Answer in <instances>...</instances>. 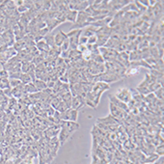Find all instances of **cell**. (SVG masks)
<instances>
[{
  "label": "cell",
  "instance_id": "obj_43",
  "mask_svg": "<svg viewBox=\"0 0 164 164\" xmlns=\"http://www.w3.org/2000/svg\"><path fill=\"white\" fill-rule=\"evenodd\" d=\"M2 2H3V0H0V6H1V4H2Z\"/></svg>",
  "mask_w": 164,
  "mask_h": 164
},
{
  "label": "cell",
  "instance_id": "obj_14",
  "mask_svg": "<svg viewBox=\"0 0 164 164\" xmlns=\"http://www.w3.org/2000/svg\"><path fill=\"white\" fill-rule=\"evenodd\" d=\"M159 155H157L155 153L154 154H148V157H146L145 158V160L143 162V164H147V163H154V162H157L158 159H159Z\"/></svg>",
  "mask_w": 164,
  "mask_h": 164
},
{
  "label": "cell",
  "instance_id": "obj_18",
  "mask_svg": "<svg viewBox=\"0 0 164 164\" xmlns=\"http://www.w3.org/2000/svg\"><path fill=\"white\" fill-rule=\"evenodd\" d=\"M139 72V69L138 68H135V67H128L127 70H126V72H124V75L127 77V76H132L134 75H137V73Z\"/></svg>",
  "mask_w": 164,
  "mask_h": 164
},
{
  "label": "cell",
  "instance_id": "obj_5",
  "mask_svg": "<svg viewBox=\"0 0 164 164\" xmlns=\"http://www.w3.org/2000/svg\"><path fill=\"white\" fill-rule=\"evenodd\" d=\"M109 98H110V102H112L115 106H117L119 109H122L124 111H127L128 112V109H127V106L124 102L121 101L119 98L115 96V95H112V96H109Z\"/></svg>",
  "mask_w": 164,
  "mask_h": 164
},
{
  "label": "cell",
  "instance_id": "obj_8",
  "mask_svg": "<svg viewBox=\"0 0 164 164\" xmlns=\"http://www.w3.org/2000/svg\"><path fill=\"white\" fill-rule=\"evenodd\" d=\"M47 146L49 147V149H51L52 151H54V152L57 153L58 150L60 148V142L58 140V137H52L50 138V140L48 142V144H47Z\"/></svg>",
  "mask_w": 164,
  "mask_h": 164
},
{
  "label": "cell",
  "instance_id": "obj_33",
  "mask_svg": "<svg viewBox=\"0 0 164 164\" xmlns=\"http://www.w3.org/2000/svg\"><path fill=\"white\" fill-rule=\"evenodd\" d=\"M96 42H97V36L96 35H93V36L88 38L87 44H89V45H95Z\"/></svg>",
  "mask_w": 164,
  "mask_h": 164
},
{
  "label": "cell",
  "instance_id": "obj_4",
  "mask_svg": "<svg viewBox=\"0 0 164 164\" xmlns=\"http://www.w3.org/2000/svg\"><path fill=\"white\" fill-rule=\"evenodd\" d=\"M72 135V133H70L68 130H66L65 128L60 129V131L58 133V140L60 142V145L63 146L69 139H70Z\"/></svg>",
  "mask_w": 164,
  "mask_h": 164
},
{
  "label": "cell",
  "instance_id": "obj_23",
  "mask_svg": "<svg viewBox=\"0 0 164 164\" xmlns=\"http://www.w3.org/2000/svg\"><path fill=\"white\" fill-rule=\"evenodd\" d=\"M67 109H69L68 107H67V105H66V103H65L63 101L59 103V105L57 106V108H56L55 110L56 111H58V112H60V113H64L65 111H66Z\"/></svg>",
  "mask_w": 164,
  "mask_h": 164
},
{
  "label": "cell",
  "instance_id": "obj_36",
  "mask_svg": "<svg viewBox=\"0 0 164 164\" xmlns=\"http://www.w3.org/2000/svg\"><path fill=\"white\" fill-rule=\"evenodd\" d=\"M3 94H4V96H7V97H9V98H12V88H6V89H4L3 90Z\"/></svg>",
  "mask_w": 164,
  "mask_h": 164
},
{
  "label": "cell",
  "instance_id": "obj_38",
  "mask_svg": "<svg viewBox=\"0 0 164 164\" xmlns=\"http://www.w3.org/2000/svg\"><path fill=\"white\" fill-rule=\"evenodd\" d=\"M87 42H88V38H86L84 36H80L79 38V45H86L87 44Z\"/></svg>",
  "mask_w": 164,
  "mask_h": 164
},
{
  "label": "cell",
  "instance_id": "obj_26",
  "mask_svg": "<svg viewBox=\"0 0 164 164\" xmlns=\"http://www.w3.org/2000/svg\"><path fill=\"white\" fill-rule=\"evenodd\" d=\"M154 96L157 100H162L163 101V87H160L158 90H157L154 93Z\"/></svg>",
  "mask_w": 164,
  "mask_h": 164
},
{
  "label": "cell",
  "instance_id": "obj_20",
  "mask_svg": "<svg viewBox=\"0 0 164 164\" xmlns=\"http://www.w3.org/2000/svg\"><path fill=\"white\" fill-rule=\"evenodd\" d=\"M25 89H26V92L28 94H35V93H38V89L35 87V85L33 84V82L29 84H26L25 85Z\"/></svg>",
  "mask_w": 164,
  "mask_h": 164
},
{
  "label": "cell",
  "instance_id": "obj_24",
  "mask_svg": "<svg viewBox=\"0 0 164 164\" xmlns=\"http://www.w3.org/2000/svg\"><path fill=\"white\" fill-rule=\"evenodd\" d=\"M154 153L157 154L159 157H163L164 154V147H163V144H160L155 147V150H154Z\"/></svg>",
  "mask_w": 164,
  "mask_h": 164
},
{
  "label": "cell",
  "instance_id": "obj_11",
  "mask_svg": "<svg viewBox=\"0 0 164 164\" xmlns=\"http://www.w3.org/2000/svg\"><path fill=\"white\" fill-rule=\"evenodd\" d=\"M44 41L45 42V44L48 45L50 48H53L55 47V41H54V35L52 33H48L47 35L44 37Z\"/></svg>",
  "mask_w": 164,
  "mask_h": 164
},
{
  "label": "cell",
  "instance_id": "obj_16",
  "mask_svg": "<svg viewBox=\"0 0 164 164\" xmlns=\"http://www.w3.org/2000/svg\"><path fill=\"white\" fill-rule=\"evenodd\" d=\"M51 101H50V106L53 107L54 109L57 108V106L59 105V103L62 101V98L58 97L57 95H51L50 96Z\"/></svg>",
  "mask_w": 164,
  "mask_h": 164
},
{
  "label": "cell",
  "instance_id": "obj_27",
  "mask_svg": "<svg viewBox=\"0 0 164 164\" xmlns=\"http://www.w3.org/2000/svg\"><path fill=\"white\" fill-rule=\"evenodd\" d=\"M69 48H70V42H69V39H67V40H65L64 42L62 44V45L60 46V50H61V52L62 51H66L68 50Z\"/></svg>",
  "mask_w": 164,
  "mask_h": 164
},
{
  "label": "cell",
  "instance_id": "obj_10",
  "mask_svg": "<svg viewBox=\"0 0 164 164\" xmlns=\"http://www.w3.org/2000/svg\"><path fill=\"white\" fill-rule=\"evenodd\" d=\"M140 60H142L140 49H136L134 51H130V52H129V62L140 61Z\"/></svg>",
  "mask_w": 164,
  "mask_h": 164
},
{
  "label": "cell",
  "instance_id": "obj_41",
  "mask_svg": "<svg viewBox=\"0 0 164 164\" xmlns=\"http://www.w3.org/2000/svg\"><path fill=\"white\" fill-rule=\"evenodd\" d=\"M15 4H16V8H18V7H19V6L22 5V4H23V1H22V0H19V1H15Z\"/></svg>",
  "mask_w": 164,
  "mask_h": 164
},
{
  "label": "cell",
  "instance_id": "obj_19",
  "mask_svg": "<svg viewBox=\"0 0 164 164\" xmlns=\"http://www.w3.org/2000/svg\"><path fill=\"white\" fill-rule=\"evenodd\" d=\"M19 80L21 83H23V84H29V83H31L32 82V79H31V77H30L27 73H22L21 72V75H20V77H19Z\"/></svg>",
  "mask_w": 164,
  "mask_h": 164
},
{
  "label": "cell",
  "instance_id": "obj_30",
  "mask_svg": "<svg viewBox=\"0 0 164 164\" xmlns=\"http://www.w3.org/2000/svg\"><path fill=\"white\" fill-rule=\"evenodd\" d=\"M151 75H154L157 78H160V77H163V72H159V71H157V70H154V69H152L151 70Z\"/></svg>",
  "mask_w": 164,
  "mask_h": 164
},
{
  "label": "cell",
  "instance_id": "obj_31",
  "mask_svg": "<svg viewBox=\"0 0 164 164\" xmlns=\"http://www.w3.org/2000/svg\"><path fill=\"white\" fill-rule=\"evenodd\" d=\"M23 5L26 7L27 10H29L34 6V1H32V0H25V1H23Z\"/></svg>",
  "mask_w": 164,
  "mask_h": 164
},
{
  "label": "cell",
  "instance_id": "obj_44",
  "mask_svg": "<svg viewBox=\"0 0 164 164\" xmlns=\"http://www.w3.org/2000/svg\"><path fill=\"white\" fill-rule=\"evenodd\" d=\"M50 164H55V163H54V162H51Z\"/></svg>",
  "mask_w": 164,
  "mask_h": 164
},
{
  "label": "cell",
  "instance_id": "obj_29",
  "mask_svg": "<svg viewBox=\"0 0 164 164\" xmlns=\"http://www.w3.org/2000/svg\"><path fill=\"white\" fill-rule=\"evenodd\" d=\"M120 56H121V57H122L127 63H129V51H127V50L123 51V52H121V53H120Z\"/></svg>",
  "mask_w": 164,
  "mask_h": 164
},
{
  "label": "cell",
  "instance_id": "obj_1",
  "mask_svg": "<svg viewBox=\"0 0 164 164\" xmlns=\"http://www.w3.org/2000/svg\"><path fill=\"white\" fill-rule=\"evenodd\" d=\"M78 118V111L69 108L64 113L60 114V120L61 121H72V122H76Z\"/></svg>",
  "mask_w": 164,
  "mask_h": 164
},
{
  "label": "cell",
  "instance_id": "obj_12",
  "mask_svg": "<svg viewBox=\"0 0 164 164\" xmlns=\"http://www.w3.org/2000/svg\"><path fill=\"white\" fill-rule=\"evenodd\" d=\"M76 18H77V12L75 10H69L66 14V20L70 21V22H73L75 23L76 21Z\"/></svg>",
  "mask_w": 164,
  "mask_h": 164
},
{
  "label": "cell",
  "instance_id": "obj_17",
  "mask_svg": "<svg viewBox=\"0 0 164 164\" xmlns=\"http://www.w3.org/2000/svg\"><path fill=\"white\" fill-rule=\"evenodd\" d=\"M82 107H83V106H82V105L80 104V102H79V101H78V98H77L76 97H72V98L71 108L78 111L80 108H82Z\"/></svg>",
  "mask_w": 164,
  "mask_h": 164
},
{
  "label": "cell",
  "instance_id": "obj_25",
  "mask_svg": "<svg viewBox=\"0 0 164 164\" xmlns=\"http://www.w3.org/2000/svg\"><path fill=\"white\" fill-rule=\"evenodd\" d=\"M51 8V1H44L42 3V12H48Z\"/></svg>",
  "mask_w": 164,
  "mask_h": 164
},
{
  "label": "cell",
  "instance_id": "obj_3",
  "mask_svg": "<svg viewBox=\"0 0 164 164\" xmlns=\"http://www.w3.org/2000/svg\"><path fill=\"white\" fill-rule=\"evenodd\" d=\"M115 96L117 97L121 101H123V102L126 103V104L132 98L131 94L129 93V90L127 89V88H121V89H119L118 92L116 93Z\"/></svg>",
  "mask_w": 164,
  "mask_h": 164
},
{
  "label": "cell",
  "instance_id": "obj_39",
  "mask_svg": "<svg viewBox=\"0 0 164 164\" xmlns=\"http://www.w3.org/2000/svg\"><path fill=\"white\" fill-rule=\"evenodd\" d=\"M85 104L90 106V107H92V108H96V105L94 104V102L91 101L90 100H88V98H85Z\"/></svg>",
  "mask_w": 164,
  "mask_h": 164
},
{
  "label": "cell",
  "instance_id": "obj_22",
  "mask_svg": "<svg viewBox=\"0 0 164 164\" xmlns=\"http://www.w3.org/2000/svg\"><path fill=\"white\" fill-rule=\"evenodd\" d=\"M107 41H108V39L107 38H97V42H96V45H98V47H102V46H104L105 44L107 42Z\"/></svg>",
  "mask_w": 164,
  "mask_h": 164
},
{
  "label": "cell",
  "instance_id": "obj_34",
  "mask_svg": "<svg viewBox=\"0 0 164 164\" xmlns=\"http://www.w3.org/2000/svg\"><path fill=\"white\" fill-rule=\"evenodd\" d=\"M21 72H15V73H9L10 79H19Z\"/></svg>",
  "mask_w": 164,
  "mask_h": 164
},
{
  "label": "cell",
  "instance_id": "obj_7",
  "mask_svg": "<svg viewBox=\"0 0 164 164\" xmlns=\"http://www.w3.org/2000/svg\"><path fill=\"white\" fill-rule=\"evenodd\" d=\"M68 37H67V33H64L62 30H60V31L54 35V41H55V45L60 47L62 45V44L64 42L65 40H67Z\"/></svg>",
  "mask_w": 164,
  "mask_h": 164
},
{
  "label": "cell",
  "instance_id": "obj_15",
  "mask_svg": "<svg viewBox=\"0 0 164 164\" xmlns=\"http://www.w3.org/2000/svg\"><path fill=\"white\" fill-rule=\"evenodd\" d=\"M33 84L35 85V87L38 89V91H39V92L44 91L45 89L47 88V86H46V83H45V82H44V81L41 80V79H35V80L33 81Z\"/></svg>",
  "mask_w": 164,
  "mask_h": 164
},
{
  "label": "cell",
  "instance_id": "obj_21",
  "mask_svg": "<svg viewBox=\"0 0 164 164\" xmlns=\"http://www.w3.org/2000/svg\"><path fill=\"white\" fill-rule=\"evenodd\" d=\"M30 67H31V62H27V61H21V72L22 73H26Z\"/></svg>",
  "mask_w": 164,
  "mask_h": 164
},
{
  "label": "cell",
  "instance_id": "obj_37",
  "mask_svg": "<svg viewBox=\"0 0 164 164\" xmlns=\"http://www.w3.org/2000/svg\"><path fill=\"white\" fill-rule=\"evenodd\" d=\"M0 77H1V78H7L8 79L9 78V72L5 70L0 71Z\"/></svg>",
  "mask_w": 164,
  "mask_h": 164
},
{
  "label": "cell",
  "instance_id": "obj_40",
  "mask_svg": "<svg viewBox=\"0 0 164 164\" xmlns=\"http://www.w3.org/2000/svg\"><path fill=\"white\" fill-rule=\"evenodd\" d=\"M139 2H140L144 7H146V8L150 7V2H149V0H140Z\"/></svg>",
  "mask_w": 164,
  "mask_h": 164
},
{
  "label": "cell",
  "instance_id": "obj_2",
  "mask_svg": "<svg viewBox=\"0 0 164 164\" xmlns=\"http://www.w3.org/2000/svg\"><path fill=\"white\" fill-rule=\"evenodd\" d=\"M59 126L61 128H65L72 134L76 130H78L80 127L79 124H77L76 122H72V121H60Z\"/></svg>",
  "mask_w": 164,
  "mask_h": 164
},
{
  "label": "cell",
  "instance_id": "obj_42",
  "mask_svg": "<svg viewBox=\"0 0 164 164\" xmlns=\"http://www.w3.org/2000/svg\"><path fill=\"white\" fill-rule=\"evenodd\" d=\"M5 157H4V155H1L0 157V164H4V162H5Z\"/></svg>",
  "mask_w": 164,
  "mask_h": 164
},
{
  "label": "cell",
  "instance_id": "obj_13",
  "mask_svg": "<svg viewBox=\"0 0 164 164\" xmlns=\"http://www.w3.org/2000/svg\"><path fill=\"white\" fill-rule=\"evenodd\" d=\"M45 24H46V28L48 29L49 33H51L53 31V29L59 25V22L55 19H47L45 21Z\"/></svg>",
  "mask_w": 164,
  "mask_h": 164
},
{
  "label": "cell",
  "instance_id": "obj_35",
  "mask_svg": "<svg viewBox=\"0 0 164 164\" xmlns=\"http://www.w3.org/2000/svg\"><path fill=\"white\" fill-rule=\"evenodd\" d=\"M145 61H146L147 63H148V64L150 65L151 67H153L154 65H155V63H157V60H155V59H154L153 57H151V56H150L149 58H147V59L145 60Z\"/></svg>",
  "mask_w": 164,
  "mask_h": 164
},
{
  "label": "cell",
  "instance_id": "obj_45",
  "mask_svg": "<svg viewBox=\"0 0 164 164\" xmlns=\"http://www.w3.org/2000/svg\"><path fill=\"white\" fill-rule=\"evenodd\" d=\"M0 157H1V155H0Z\"/></svg>",
  "mask_w": 164,
  "mask_h": 164
},
{
  "label": "cell",
  "instance_id": "obj_9",
  "mask_svg": "<svg viewBox=\"0 0 164 164\" xmlns=\"http://www.w3.org/2000/svg\"><path fill=\"white\" fill-rule=\"evenodd\" d=\"M37 49L40 51V53H48V51L50 50V47L45 44V42L42 40L36 42V45Z\"/></svg>",
  "mask_w": 164,
  "mask_h": 164
},
{
  "label": "cell",
  "instance_id": "obj_28",
  "mask_svg": "<svg viewBox=\"0 0 164 164\" xmlns=\"http://www.w3.org/2000/svg\"><path fill=\"white\" fill-rule=\"evenodd\" d=\"M21 83L19 79H9V84L11 88H16Z\"/></svg>",
  "mask_w": 164,
  "mask_h": 164
},
{
  "label": "cell",
  "instance_id": "obj_6",
  "mask_svg": "<svg viewBox=\"0 0 164 164\" xmlns=\"http://www.w3.org/2000/svg\"><path fill=\"white\" fill-rule=\"evenodd\" d=\"M149 86H150V84L144 79L139 85L137 86V87H136L135 89L137 90V92L139 93L140 95H143V96H147L148 94H150Z\"/></svg>",
  "mask_w": 164,
  "mask_h": 164
},
{
  "label": "cell",
  "instance_id": "obj_32",
  "mask_svg": "<svg viewBox=\"0 0 164 164\" xmlns=\"http://www.w3.org/2000/svg\"><path fill=\"white\" fill-rule=\"evenodd\" d=\"M45 113L47 115V117H53V115H54V112H55V109L53 108V107H51L49 106L48 108L45 109Z\"/></svg>",
  "mask_w": 164,
  "mask_h": 164
}]
</instances>
